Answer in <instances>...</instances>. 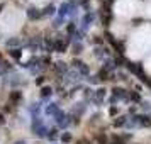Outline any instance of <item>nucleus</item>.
<instances>
[{"mask_svg":"<svg viewBox=\"0 0 151 144\" xmlns=\"http://www.w3.org/2000/svg\"><path fill=\"white\" fill-rule=\"evenodd\" d=\"M150 49H151V26H144L132 34L129 46H127V54L132 59H137L144 53H148Z\"/></svg>","mask_w":151,"mask_h":144,"instance_id":"obj_1","label":"nucleus"},{"mask_svg":"<svg viewBox=\"0 0 151 144\" xmlns=\"http://www.w3.org/2000/svg\"><path fill=\"white\" fill-rule=\"evenodd\" d=\"M24 21V12L15 7H7L2 14H0V31L2 32H15L17 29L22 26Z\"/></svg>","mask_w":151,"mask_h":144,"instance_id":"obj_2","label":"nucleus"},{"mask_svg":"<svg viewBox=\"0 0 151 144\" xmlns=\"http://www.w3.org/2000/svg\"><path fill=\"white\" fill-rule=\"evenodd\" d=\"M139 9V2L137 0H117L114 10L117 15L121 17H132Z\"/></svg>","mask_w":151,"mask_h":144,"instance_id":"obj_3","label":"nucleus"},{"mask_svg":"<svg viewBox=\"0 0 151 144\" xmlns=\"http://www.w3.org/2000/svg\"><path fill=\"white\" fill-rule=\"evenodd\" d=\"M146 71L151 73V53H150V56H148V59H146Z\"/></svg>","mask_w":151,"mask_h":144,"instance_id":"obj_4","label":"nucleus"},{"mask_svg":"<svg viewBox=\"0 0 151 144\" xmlns=\"http://www.w3.org/2000/svg\"><path fill=\"white\" fill-rule=\"evenodd\" d=\"M34 2H42V0H34Z\"/></svg>","mask_w":151,"mask_h":144,"instance_id":"obj_5","label":"nucleus"}]
</instances>
